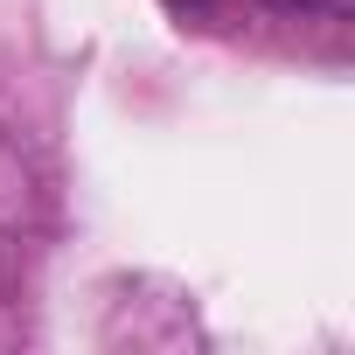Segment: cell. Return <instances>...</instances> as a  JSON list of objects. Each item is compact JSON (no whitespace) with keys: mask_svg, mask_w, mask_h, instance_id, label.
Instances as JSON below:
<instances>
[{"mask_svg":"<svg viewBox=\"0 0 355 355\" xmlns=\"http://www.w3.org/2000/svg\"><path fill=\"white\" fill-rule=\"evenodd\" d=\"M272 8H286V15H313V8H327V0H272Z\"/></svg>","mask_w":355,"mask_h":355,"instance_id":"6da1fadb","label":"cell"},{"mask_svg":"<svg viewBox=\"0 0 355 355\" xmlns=\"http://www.w3.org/2000/svg\"><path fill=\"white\" fill-rule=\"evenodd\" d=\"M189 8H209V0H189Z\"/></svg>","mask_w":355,"mask_h":355,"instance_id":"7a4b0ae2","label":"cell"}]
</instances>
